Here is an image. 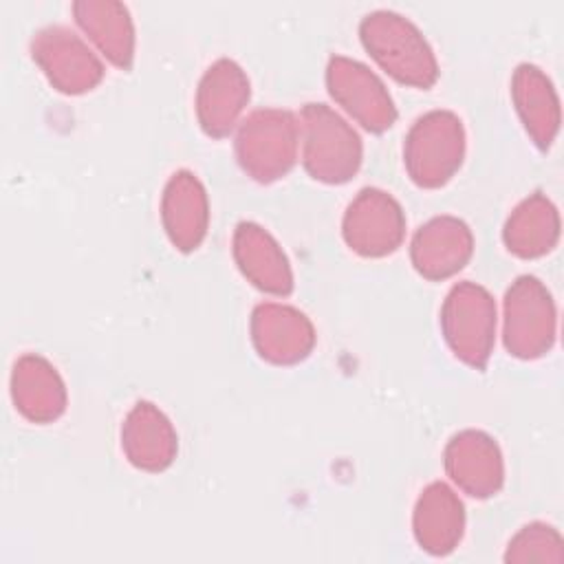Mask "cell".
I'll return each mask as SVG.
<instances>
[{
  "label": "cell",
  "instance_id": "2e32d148",
  "mask_svg": "<svg viewBox=\"0 0 564 564\" xmlns=\"http://www.w3.org/2000/svg\"><path fill=\"white\" fill-rule=\"evenodd\" d=\"M15 408L35 423H48L64 412L66 390L57 370L40 355H24L11 379Z\"/></svg>",
  "mask_w": 564,
  "mask_h": 564
},
{
  "label": "cell",
  "instance_id": "7a4b0ae2",
  "mask_svg": "<svg viewBox=\"0 0 564 564\" xmlns=\"http://www.w3.org/2000/svg\"><path fill=\"white\" fill-rule=\"evenodd\" d=\"M304 167L324 183L348 181L361 163L357 132L326 104H306L300 115Z\"/></svg>",
  "mask_w": 564,
  "mask_h": 564
},
{
  "label": "cell",
  "instance_id": "ba28073f",
  "mask_svg": "<svg viewBox=\"0 0 564 564\" xmlns=\"http://www.w3.org/2000/svg\"><path fill=\"white\" fill-rule=\"evenodd\" d=\"M31 51L51 84L62 93L90 90L104 77V66L97 55L66 26L37 31L31 42Z\"/></svg>",
  "mask_w": 564,
  "mask_h": 564
},
{
  "label": "cell",
  "instance_id": "44dd1931",
  "mask_svg": "<svg viewBox=\"0 0 564 564\" xmlns=\"http://www.w3.org/2000/svg\"><path fill=\"white\" fill-rule=\"evenodd\" d=\"M557 234V209L542 194H533L531 198L522 200L505 225L507 249L522 258H535L551 251Z\"/></svg>",
  "mask_w": 564,
  "mask_h": 564
},
{
  "label": "cell",
  "instance_id": "6da1fadb",
  "mask_svg": "<svg viewBox=\"0 0 564 564\" xmlns=\"http://www.w3.org/2000/svg\"><path fill=\"white\" fill-rule=\"evenodd\" d=\"M366 51L401 84L427 88L438 77L436 57L423 33L394 11H372L359 26Z\"/></svg>",
  "mask_w": 564,
  "mask_h": 564
},
{
  "label": "cell",
  "instance_id": "e0dca14e",
  "mask_svg": "<svg viewBox=\"0 0 564 564\" xmlns=\"http://www.w3.org/2000/svg\"><path fill=\"white\" fill-rule=\"evenodd\" d=\"M163 225L181 251L196 249L207 231V196L198 178L187 170L176 172L165 185Z\"/></svg>",
  "mask_w": 564,
  "mask_h": 564
},
{
  "label": "cell",
  "instance_id": "30bf717a",
  "mask_svg": "<svg viewBox=\"0 0 564 564\" xmlns=\"http://www.w3.org/2000/svg\"><path fill=\"white\" fill-rule=\"evenodd\" d=\"M251 333L258 352L273 364H295L315 344V333L306 315L273 302L256 306Z\"/></svg>",
  "mask_w": 564,
  "mask_h": 564
},
{
  "label": "cell",
  "instance_id": "ac0fdd59",
  "mask_svg": "<svg viewBox=\"0 0 564 564\" xmlns=\"http://www.w3.org/2000/svg\"><path fill=\"white\" fill-rule=\"evenodd\" d=\"M511 90L527 132L546 150L560 128V101L551 79L538 66L520 64L513 73Z\"/></svg>",
  "mask_w": 564,
  "mask_h": 564
},
{
  "label": "cell",
  "instance_id": "277c9868",
  "mask_svg": "<svg viewBox=\"0 0 564 564\" xmlns=\"http://www.w3.org/2000/svg\"><path fill=\"white\" fill-rule=\"evenodd\" d=\"M300 123L286 110H256L242 121L236 154L245 172L269 183L284 176L295 163Z\"/></svg>",
  "mask_w": 564,
  "mask_h": 564
},
{
  "label": "cell",
  "instance_id": "5b68a950",
  "mask_svg": "<svg viewBox=\"0 0 564 564\" xmlns=\"http://www.w3.org/2000/svg\"><path fill=\"white\" fill-rule=\"evenodd\" d=\"M441 326L456 357L474 368H485L494 346L496 304L482 286L474 282L456 284L445 297Z\"/></svg>",
  "mask_w": 564,
  "mask_h": 564
},
{
  "label": "cell",
  "instance_id": "9c48e42d",
  "mask_svg": "<svg viewBox=\"0 0 564 564\" xmlns=\"http://www.w3.org/2000/svg\"><path fill=\"white\" fill-rule=\"evenodd\" d=\"M405 231L401 205L386 192L366 187L348 205L344 238L361 256H386L399 247Z\"/></svg>",
  "mask_w": 564,
  "mask_h": 564
},
{
  "label": "cell",
  "instance_id": "ffe728a7",
  "mask_svg": "<svg viewBox=\"0 0 564 564\" xmlns=\"http://www.w3.org/2000/svg\"><path fill=\"white\" fill-rule=\"evenodd\" d=\"M73 13L84 33L115 66L128 68L132 64L134 29L126 4L110 0H84L73 4Z\"/></svg>",
  "mask_w": 564,
  "mask_h": 564
},
{
  "label": "cell",
  "instance_id": "3957f363",
  "mask_svg": "<svg viewBox=\"0 0 564 564\" xmlns=\"http://www.w3.org/2000/svg\"><path fill=\"white\" fill-rule=\"evenodd\" d=\"M465 150L463 123L454 112L432 110L414 121L403 156L412 181L421 187H438L460 167Z\"/></svg>",
  "mask_w": 564,
  "mask_h": 564
},
{
  "label": "cell",
  "instance_id": "4fadbf2b",
  "mask_svg": "<svg viewBox=\"0 0 564 564\" xmlns=\"http://www.w3.org/2000/svg\"><path fill=\"white\" fill-rule=\"evenodd\" d=\"M471 231L463 220L438 216L416 231L412 240V262L421 275L441 280L463 269L471 256Z\"/></svg>",
  "mask_w": 564,
  "mask_h": 564
},
{
  "label": "cell",
  "instance_id": "d6986e66",
  "mask_svg": "<svg viewBox=\"0 0 564 564\" xmlns=\"http://www.w3.org/2000/svg\"><path fill=\"white\" fill-rule=\"evenodd\" d=\"M463 505L447 485L432 482L421 494L414 509V533L421 549L434 555L449 553L463 535Z\"/></svg>",
  "mask_w": 564,
  "mask_h": 564
},
{
  "label": "cell",
  "instance_id": "8992f818",
  "mask_svg": "<svg viewBox=\"0 0 564 564\" xmlns=\"http://www.w3.org/2000/svg\"><path fill=\"white\" fill-rule=\"evenodd\" d=\"M555 339V306L546 286L533 275H520L505 297V344L522 359L544 355Z\"/></svg>",
  "mask_w": 564,
  "mask_h": 564
},
{
  "label": "cell",
  "instance_id": "52a82bcc",
  "mask_svg": "<svg viewBox=\"0 0 564 564\" xmlns=\"http://www.w3.org/2000/svg\"><path fill=\"white\" fill-rule=\"evenodd\" d=\"M326 84L337 104L344 106L364 128L381 132L397 119L390 93L381 79L361 62L335 55L326 68Z\"/></svg>",
  "mask_w": 564,
  "mask_h": 564
},
{
  "label": "cell",
  "instance_id": "8fae6325",
  "mask_svg": "<svg viewBox=\"0 0 564 564\" xmlns=\"http://www.w3.org/2000/svg\"><path fill=\"white\" fill-rule=\"evenodd\" d=\"M249 101V79L234 59H218L200 79L196 110L203 130L212 137L227 134L245 104Z\"/></svg>",
  "mask_w": 564,
  "mask_h": 564
},
{
  "label": "cell",
  "instance_id": "5bb4252c",
  "mask_svg": "<svg viewBox=\"0 0 564 564\" xmlns=\"http://www.w3.org/2000/svg\"><path fill=\"white\" fill-rule=\"evenodd\" d=\"M176 432L156 405L139 401L130 410L121 427V447L134 467L148 471L165 469L176 454Z\"/></svg>",
  "mask_w": 564,
  "mask_h": 564
},
{
  "label": "cell",
  "instance_id": "7c38bea8",
  "mask_svg": "<svg viewBox=\"0 0 564 564\" xmlns=\"http://www.w3.org/2000/svg\"><path fill=\"white\" fill-rule=\"evenodd\" d=\"M445 469L458 487L476 498H487L502 485V456L485 432L456 434L445 449Z\"/></svg>",
  "mask_w": 564,
  "mask_h": 564
},
{
  "label": "cell",
  "instance_id": "7402d4cb",
  "mask_svg": "<svg viewBox=\"0 0 564 564\" xmlns=\"http://www.w3.org/2000/svg\"><path fill=\"white\" fill-rule=\"evenodd\" d=\"M542 546H562V540L553 531V527L529 524L509 542L507 560H555V562H560L555 555L549 553V549H542Z\"/></svg>",
  "mask_w": 564,
  "mask_h": 564
},
{
  "label": "cell",
  "instance_id": "9a60e30c",
  "mask_svg": "<svg viewBox=\"0 0 564 564\" xmlns=\"http://www.w3.org/2000/svg\"><path fill=\"white\" fill-rule=\"evenodd\" d=\"M234 256L240 271L262 291L286 295L293 289V275L286 256L278 242L256 223H240L234 236Z\"/></svg>",
  "mask_w": 564,
  "mask_h": 564
}]
</instances>
